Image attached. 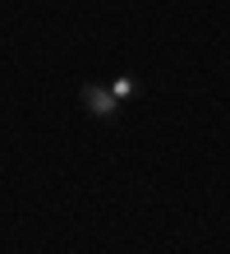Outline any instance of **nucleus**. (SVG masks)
<instances>
[{"label":"nucleus","mask_w":230,"mask_h":254,"mask_svg":"<svg viewBox=\"0 0 230 254\" xmlns=\"http://www.w3.org/2000/svg\"><path fill=\"white\" fill-rule=\"evenodd\" d=\"M79 102H83V111L92 116V121H115V116H120V102L111 97L106 83H83L79 88Z\"/></svg>","instance_id":"1"},{"label":"nucleus","mask_w":230,"mask_h":254,"mask_svg":"<svg viewBox=\"0 0 230 254\" xmlns=\"http://www.w3.org/2000/svg\"><path fill=\"white\" fill-rule=\"evenodd\" d=\"M106 88H111V97L120 102V107H125V102H134V97H138V79H134V74H115V79L106 83Z\"/></svg>","instance_id":"2"}]
</instances>
